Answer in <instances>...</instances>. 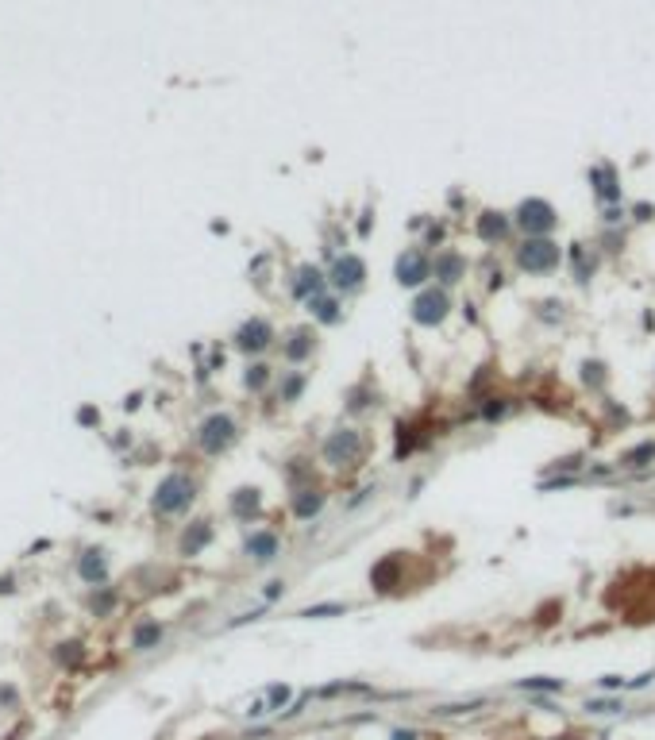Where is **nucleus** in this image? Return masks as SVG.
<instances>
[{
    "mask_svg": "<svg viewBox=\"0 0 655 740\" xmlns=\"http://www.w3.org/2000/svg\"><path fill=\"white\" fill-rule=\"evenodd\" d=\"M512 262H517V270L525 274H552L559 270V262H563V247H559L552 235H536V240H525L512 251Z\"/></svg>",
    "mask_w": 655,
    "mask_h": 740,
    "instance_id": "obj_1",
    "label": "nucleus"
},
{
    "mask_svg": "<svg viewBox=\"0 0 655 740\" xmlns=\"http://www.w3.org/2000/svg\"><path fill=\"white\" fill-rule=\"evenodd\" d=\"M193 498H197V482L189 478V474H166L155 490V513L177 517L193 505Z\"/></svg>",
    "mask_w": 655,
    "mask_h": 740,
    "instance_id": "obj_2",
    "label": "nucleus"
},
{
    "mask_svg": "<svg viewBox=\"0 0 655 740\" xmlns=\"http://www.w3.org/2000/svg\"><path fill=\"white\" fill-rule=\"evenodd\" d=\"M555 224H559V212L544 201V197H528V201H520L517 212H512V227H520V232H525V240L552 235Z\"/></svg>",
    "mask_w": 655,
    "mask_h": 740,
    "instance_id": "obj_3",
    "label": "nucleus"
},
{
    "mask_svg": "<svg viewBox=\"0 0 655 740\" xmlns=\"http://www.w3.org/2000/svg\"><path fill=\"white\" fill-rule=\"evenodd\" d=\"M363 432L359 428H336L324 436V448H320V459L328 463V467H355L359 459H363Z\"/></svg>",
    "mask_w": 655,
    "mask_h": 740,
    "instance_id": "obj_4",
    "label": "nucleus"
},
{
    "mask_svg": "<svg viewBox=\"0 0 655 740\" xmlns=\"http://www.w3.org/2000/svg\"><path fill=\"white\" fill-rule=\"evenodd\" d=\"M448 312H451V293L443 286H424L416 293L409 317H413V324H421V328H440L443 320H448Z\"/></svg>",
    "mask_w": 655,
    "mask_h": 740,
    "instance_id": "obj_5",
    "label": "nucleus"
},
{
    "mask_svg": "<svg viewBox=\"0 0 655 740\" xmlns=\"http://www.w3.org/2000/svg\"><path fill=\"white\" fill-rule=\"evenodd\" d=\"M239 440V424L232 421L227 413H212L201 421V428H197V443H201L205 455H220L227 451L232 443Z\"/></svg>",
    "mask_w": 655,
    "mask_h": 740,
    "instance_id": "obj_6",
    "label": "nucleus"
},
{
    "mask_svg": "<svg viewBox=\"0 0 655 740\" xmlns=\"http://www.w3.org/2000/svg\"><path fill=\"white\" fill-rule=\"evenodd\" d=\"M393 278H397V286H405V289H421L424 282L432 278L428 251H421V247H405V251L397 255V262H393Z\"/></svg>",
    "mask_w": 655,
    "mask_h": 740,
    "instance_id": "obj_7",
    "label": "nucleus"
},
{
    "mask_svg": "<svg viewBox=\"0 0 655 740\" xmlns=\"http://www.w3.org/2000/svg\"><path fill=\"white\" fill-rule=\"evenodd\" d=\"M363 282H366V262L351 251L336 255V262L328 270V286L336 293H355V289H363Z\"/></svg>",
    "mask_w": 655,
    "mask_h": 740,
    "instance_id": "obj_8",
    "label": "nucleus"
},
{
    "mask_svg": "<svg viewBox=\"0 0 655 740\" xmlns=\"http://www.w3.org/2000/svg\"><path fill=\"white\" fill-rule=\"evenodd\" d=\"M274 339L278 336H274V324L267 317H251L235 328V351H243V355H262L274 347Z\"/></svg>",
    "mask_w": 655,
    "mask_h": 740,
    "instance_id": "obj_9",
    "label": "nucleus"
},
{
    "mask_svg": "<svg viewBox=\"0 0 655 740\" xmlns=\"http://www.w3.org/2000/svg\"><path fill=\"white\" fill-rule=\"evenodd\" d=\"M289 293L297 301H309L312 297H320V293H328V274L320 270V267H312V262H301L297 270H293V278H289Z\"/></svg>",
    "mask_w": 655,
    "mask_h": 740,
    "instance_id": "obj_10",
    "label": "nucleus"
},
{
    "mask_svg": "<svg viewBox=\"0 0 655 740\" xmlns=\"http://www.w3.org/2000/svg\"><path fill=\"white\" fill-rule=\"evenodd\" d=\"M432 278L440 282L443 289H448V286H459V282L467 278V255H459L455 247H443V251H435V259H432Z\"/></svg>",
    "mask_w": 655,
    "mask_h": 740,
    "instance_id": "obj_11",
    "label": "nucleus"
},
{
    "mask_svg": "<svg viewBox=\"0 0 655 740\" xmlns=\"http://www.w3.org/2000/svg\"><path fill=\"white\" fill-rule=\"evenodd\" d=\"M324 505H328V493H324V486H316V482L289 493V513L297 517V520L320 517V513H324Z\"/></svg>",
    "mask_w": 655,
    "mask_h": 740,
    "instance_id": "obj_12",
    "label": "nucleus"
},
{
    "mask_svg": "<svg viewBox=\"0 0 655 740\" xmlns=\"http://www.w3.org/2000/svg\"><path fill=\"white\" fill-rule=\"evenodd\" d=\"M312 351H316V332L309 324L286 332V339H282V359H286L289 366H301L305 359H312Z\"/></svg>",
    "mask_w": 655,
    "mask_h": 740,
    "instance_id": "obj_13",
    "label": "nucleus"
},
{
    "mask_svg": "<svg viewBox=\"0 0 655 740\" xmlns=\"http://www.w3.org/2000/svg\"><path fill=\"white\" fill-rule=\"evenodd\" d=\"M509 232H512V216H505V212H493V208H486L482 216H474V235H478L482 243H490V247L505 243Z\"/></svg>",
    "mask_w": 655,
    "mask_h": 740,
    "instance_id": "obj_14",
    "label": "nucleus"
},
{
    "mask_svg": "<svg viewBox=\"0 0 655 740\" xmlns=\"http://www.w3.org/2000/svg\"><path fill=\"white\" fill-rule=\"evenodd\" d=\"M278 552H282V540H278V533H270V528H254V533L243 540V555L254 559V563H270V559H278Z\"/></svg>",
    "mask_w": 655,
    "mask_h": 740,
    "instance_id": "obj_15",
    "label": "nucleus"
},
{
    "mask_svg": "<svg viewBox=\"0 0 655 740\" xmlns=\"http://www.w3.org/2000/svg\"><path fill=\"white\" fill-rule=\"evenodd\" d=\"M401 571H405V559L401 555H386V559H378L374 567H370V586H374L378 594H389L393 586H401Z\"/></svg>",
    "mask_w": 655,
    "mask_h": 740,
    "instance_id": "obj_16",
    "label": "nucleus"
},
{
    "mask_svg": "<svg viewBox=\"0 0 655 740\" xmlns=\"http://www.w3.org/2000/svg\"><path fill=\"white\" fill-rule=\"evenodd\" d=\"M590 185H594V197L602 201L605 208L621 201V182H617V170L609 163H597L590 166Z\"/></svg>",
    "mask_w": 655,
    "mask_h": 740,
    "instance_id": "obj_17",
    "label": "nucleus"
},
{
    "mask_svg": "<svg viewBox=\"0 0 655 740\" xmlns=\"http://www.w3.org/2000/svg\"><path fill=\"white\" fill-rule=\"evenodd\" d=\"M227 509H232L235 520H243V525H251L254 517L262 513V490L259 486H239L227 498Z\"/></svg>",
    "mask_w": 655,
    "mask_h": 740,
    "instance_id": "obj_18",
    "label": "nucleus"
},
{
    "mask_svg": "<svg viewBox=\"0 0 655 740\" xmlns=\"http://www.w3.org/2000/svg\"><path fill=\"white\" fill-rule=\"evenodd\" d=\"M208 544H212V525H208V520H193V525H185L182 540H177V552L185 559H193V555H201Z\"/></svg>",
    "mask_w": 655,
    "mask_h": 740,
    "instance_id": "obj_19",
    "label": "nucleus"
},
{
    "mask_svg": "<svg viewBox=\"0 0 655 740\" xmlns=\"http://www.w3.org/2000/svg\"><path fill=\"white\" fill-rule=\"evenodd\" d=\"M309 312H312V320H316V324H328V328L344 320L339 297H331V293H320V297H312V301H309Z\"/></svg>",
    "mask_w": 655,
    "mask_h": 740,
    "instance_id": "obj_20",
    "label": "nucleus"
},
{
    "mask_svg": "<svg viewBox=\"0 0 655 740\" xmlns=\"http://www.w3.org/2000/svg\"><path fill=\"white\" fill-rule=\"evenodd\" d=\"M651 463H655V440H644L617 459V471H648Z\"/></svg>",
    "mask_w": 655,
    "mask_h": 740,
    "instance_id": "obj_21",
    "label": "nucleus"
},
{
    "mask_svg": "<svg viewBox=\"0 0 655 740\" xmlns=\"http://www.w3.org/2000/svg\"><path fill=\"white\" fill-rule=\"evenodd\" d=\"M301 394H305V374L301 370H282V382H278V397L286 405L301 401Z\"/></svg>",
    "mask_w": 655,
    "mask_h": 740,
    "instance_id": "obj_22",
    "label": "nucleus"
},
{
    "mask_svg": "<svg viewBox=\"0 0 655 740\" xmlns=\"http://www.w3.org/2000/svg\"><path fill=\"white\" fill-rule=\"evenodd\" d=\"M78 571L85 582H104V575H108V563H104V555L100 552H85L78 559Z\"/></svg>",
    "mask_w": 655,
    "mask_h": 740,
    "instance_id": "obj_23",
    "label": "nucleus"
},
{
    "mask_svg": "<svg viewBox=\"0 0 655 740\" xmlns=\"http://www.w3.org/2000/svg\"><path fill=\"white\" fill-rule=\"evenodd\" d=\"M286 482H289V490L312 486V459H305V455L289 459V467H286Z\"/></svg>",
    "mask_w": 655,
    "mask_h": 740,
    "instance_id": "obj_24",
    "label": "nucleus"
},
{
    "mask_svg": "<svg viewBox=\"0 0 655 740\" xmlns=\"http://www.w3.org/2000/svg\"><path fill=\"white\" fill-rule=\"evenodd\" d=\"M582 382L590 386L594 394L605 390V382H609V370H605L602 359H586V363H582Z\"/></svg>",
    "mask_w": 655,
    "mask_h": 740,
    "instance_id": "obj_25",
    "label": "nucleus"
},
{
    "mask_svg": "<svg viewBox=\"0 0 655 740\" xmlns=\"http://www.w3.org/2000/svg\"><path fill=\"white\" fill-rule=\"evenodd\" d=\"M270 378H274V370H270L267 363H251V366L243 370V386H247L251 394H262V390L270 386Z\"/></svg>",
    "mask_w": 655,
    "mask_h": 740,
    "instance_id": "obj_26",
    "label": "nucleus"
},
{
    "mask_svg": "<svg viewBox=\"0 0 655 740\" xmlns=\"http://www.w3.org/2000/svg\"><path fill=\"white\" fill-rule=\"evenodd\" d=\"M517 687H520V690H540V694H563L567 682H563V679H547V675H540V679H520Z\"/></svg>",
    "mask_w": 655,
    "mask_h": 740,
    "instance_id": "obj_27",
    "label": "nucleus"
},
{
    "mask_svg": "<svg viewBox=\"0 0 655 740\" xmlns=\"http://www.w3.org/2000/svg\"><path fill=\"white\" fill-rule=\"evenodd\" d=\"M158 640H163V625H158V621H143V625L135 629V648H139V652L155 648Z\"/></svg>",
    "mask_w": 655,
    "mask_h": 740,
    "instance_id": "obj_28",
    "label": "nucleus"
},
{
    "mask_svg": "<svg viewBox=\"0 0 655 740\" xmlns=\"http://www.w3.org/2000/svg\"><path fill=\"white\" fill-rule=\"evenodd\" d=\"M571 262H574V282H578V286H586V282L594 278V259H586V251L574 243L571 247Z\"/></svg>",
    "mask_w": 655,
    "mask_h": 740,
    "instance_id": "obj_29",
    "label": "nucleus"
},
{
    "mask_svg": "<svg viewBox=\"0 0 655 740\" xmlns=\"http://www.w3.org/2000/svg\"><path fill=\"white\" fill-rule=\"evenodd\" d=\"M289 694H293V690L286 687V682H274V687L262 690V702H267V709H286L289 706Z\"/></svg>",
    "mask_w": 655,
    "mask_h": 740,
    "instance_id": "obj_30",
    "label": "nucleus"
},
{
    "mask_svg": "<svg viewBox=\"0 0 655 740\" xmlns=\"http://www.w3.org/2000/svg\"><path fill=\"white\" fill-rule=\"evenodd\" d=\"M370 401H374V390L363 382V386H355V390H347V409L351 413H363V409H370Z\"/></svg>",
    "mask_w": 655,
    "mask_h": 740,
    "instance_id": "obj_31",
    "label": "nucleus"
},
{
    "mask_svg": "<svg viewBox=\"0 0 655 740\" xmlns=\"http://www.w3.org/2000/svg\"><path fill=\"white\" fill-rule=\"evenodd\" d=\"M512 409L509 397H486V405H482V421H501Z\"/></svg>",
    "mask_w": 655,
    "mask_h": 740,
    "instance_id": "obj_32",
    "label": "nucleus"
},
{
    "mask_svg": "<svg viewBox=\"0 0 655 740\" xmlns=\"http://www.w3.org/2000/svg\"><path fill=\"white\" fill-rule=\"evenodd\" d=\"M347 605L344 602H320V605H309V610H301L297 617H344Z\"/></svg>",
    "mask_w": 655,
    "mask_h": 740,
    "instance_id": "obj_33",
    "label": "nucleus"
},
{
    "mask_svg": "<svg viewBox=\"0 0 655 740\" xmlns=\"http://www.w3.org/2000/svg\"><path fill=\"white\" fill-rule=\"evenodd\" d=\"M563 301H544V305H540V320H547V324H552V320H563Z\"/></svg>",
    "mask_w": 655,
    "mask_h": 740,
    "instance_id": "obj_34",
    "label": "nucleus"
},
{
    "mask_svg": "<svg viewBox=\"0 0 655 740\" xmlns=\"http://www.w3.org/2000/svg\"><path fill=\"white\" fill-rule=\"evenodd\" d=\"M586 709H590V714H621L624 706H621V702H609V698H605V702H586Z\"/></svg>",
    "mask_w": 655,
    "mask_h": 740,
    "instance_id": "obj_35",
    "label": "nucleus"
},
{
    "mask_svg": "<svg viewBox=\"0 0 655 740\" xmlns=\"http://www.w3.org/2000/svg\"><path fill=\"white\" fill-rule=\"evenodd\" d=\"M282 594H286V582H282V578L267 582V590H262V597H267V602H274V597H282Z\"/></svg>",
    "mask_w": 655,
    "mask_h": 740,
    "instance_id": "obj_36",
    "label": "nucleus"
},
{
    "mask_svg": "<svg viewBox=\"0 0 655 740\" xmlns=\"http://www.w3.org/2000/svg\"><path fill=\"white\" fill-rule=\"evenodd\" d=\"M443 235H448V232H443V224H432V227H428V235H424V247L443 243Z\"/></svg>",
    "mask_w": 655,
    "mask_h": 740,
    "instance_id": "obj_37",
    "label": "nucleus"
},
{
    "mask_svg": "<svg viewBox=\"0 0 655 740\" xmlns=\"http://www.w3.org/2000/svg\"><path fill=\"white\" fill-rule=\"evenodd\" d=\"M602 220L609 224V227H613V224H621V220H624V208H617V205H609V208H605V212H602Z\"/></svg>",
    "mask_w": 655,
    "mask_h": 740,
    "instance_id": "obj_38",
    "label": "nucleus"
},
{
    "mask_svg": "<svg viewBox=\"0 0 655 740\" xmlns=\"http://www.w3.org/2000/svg\"><path fill=\"white\" fill-rule=\"evenodd\" d=\"M78 656H81V648H78V644H62V652H58V659H62V663H73Z\"/></svg>",
    "mask_w": 655,
    "mask_h": 740,
    "instance_id": "obj_39",
    "label": "nucleus"
},
{
    "mask_svg": "<svg viewBox=\"0 0 655 740\" xmlns=\"http://www.w3.org/2000/svg\"><path fill=\"white\" fill-rule=\"evenodd\" d=\"M602 690H629V682L617 679V675H605V679H602Z\"/></svg>",
    "mask_w": 655,
    "mask_h": 740,
    "instance_id": "obj_40",
    "label": "nucleus"
},
{
    "mask_svg": "<svg viewBox=\"0 0 655 740\" xmlns=\"http://www.w3.org/2000/svg\"><path fill=\"white\" fill-rule=\"evenodd\" d=\"M112 602H116V597H112V590H100L97 597H93V610H108Z\"/></svg>",
    "mask_w": 655,
    "mask_h": 740,
    "instance_id": "obj_41",
    "label": "nucleus"
},
{
    "mask_svg": "<svg viewBox=\"0 0 655 740\" xmlns=\"http://www.w3.org/2000/svg\"><path fill=\"white\" fill-rule=\"evenodd\" d=\"M632 216H636V220H651V216H655V205H644V201H640V205L632 208Z\"/></svg>",
    "mask_w": 655,
    "mask_h": 740,
    "instance_id": "obj_42",
    "label": "nucleus"
},
{
    "mask_svg": "<svg viewBox=\"0 0 655 740\" xmlns=\"http://www.w3.org/2000/svg\"><path fill=\"white\" fill-rule=\"evenodd\" d=\"M389 740H421V733H416V729H393Z\"/></svg>",
    "mask_w": 655,
    "mask_h": 740,
    "instance_id": "obj_43",
    "label": "nucleus"
},
{
    "mask_svg": "<svg viewBox=\"0 0 655 740\" xmlns=\"http://www.w3.org/2000/svg\"><path fill=\"white\" fill-rule=\"evenodd\" d=\"M651 679H655V671H644V675H636V679L629 682V690H640V687H648Z\"/></svg>",
    "mask_w": 655,
    "mask_h": 740,
    "instance_id": "obj_44",
    "label": "nucleus"
},
{
    "mask_svg": "<svg viewBox=\"0 0 655 740\" xmlns=\"http://www.w3.org/2000/svg\"><path fill=\"white\" fill-rule=\"evenodd\" d=\"M486 286H490V289H501V286H505V274H501V270H493V274H490V282H486Z\"/></svg>",
    "mask_w": 655,
    "mask_h": 740,
    "instance_id": "obj_45",
    "label": "nucleus"
},
{
    "mask_svg": "<svg viewBox=\"0 0 655 740\" xmlns=\"http://www.w3.org/2000/svg\"><path fill=\"white\" fill-rule=\"evenodd\" d=\"M463 317H467L470 324H478V309H474V305H463Z\"/></svg>",
    "mask_w": 655,
    "mask_h": 740,
    "instance_id": "obj_46",
    "label": "nucleus"
}]
</instances>
